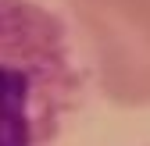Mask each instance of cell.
<instances>
[{
	"instance_id": "1",
	"label": "cell",
	"mask_w": 150,
	"mask_h": 146,
	"mask_svg": "<svg viewBox=\"0 0 150 146\" xmlns=\"http://www.w3.org/2000/svg\"><path fill=\"white\" fill-rule=\"evenodd\" d=\"M79 100L68 25L36 0H0V146H54Z\"/></svg>"
},
{
	"instance_id": "2",
	"label": "cell",
	"mask_w": 150,
	"mask_h": 146,
	"mask_svg": "<svg viewBox=\"0 0 150 146\" xmlns=\"http://www.w3.org/2000/svg\"><path fill=\"white\" fill-rule=\"evenodd\" d=\"M100 96L150 107V0H64Z\"/></svg>"
}]
</instances>
